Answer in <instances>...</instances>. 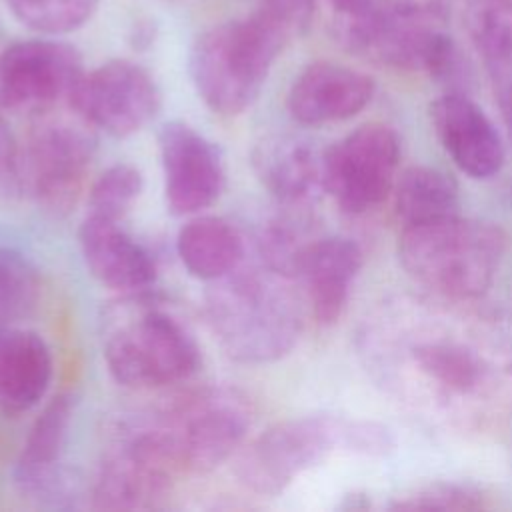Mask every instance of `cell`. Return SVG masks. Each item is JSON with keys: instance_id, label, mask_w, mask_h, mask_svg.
<instances>
[{"instance_id": "cell-8", "label": "cell", "mask_w": 512, "mask_h": 512, "mask_svg": "<svg viewBox=\"0 0 512 512\" xmlns=\"http://www.w3.org/2000/svg\"><path fill=\"white\" fill-rule=\"evenodd\" d=\"M16 144L8 176L16 190L44 212L66 216L78 202L94 160V128L74 112V118L42 114Z\"/></svg>"}, {"instance_id": "cell-26", "label": "cell", "mask_w": 512, "mask_h": 512, "mask_svg": "<svg viewBox=\"0 0 512 512\" xmlns=\"http://www.w3.org/2000/svg\"><path fill=\"white\" fill-rule=\"evenodd\" d=\"M40 276L28 256L0 246V320L28 316L40 298Z\"/></svg>"}, {"instance_id": "cell-28", "label": "cell", "mask_w": 512, "mask_h": 512, "mask_svg": "<svg viewBox=\"0 0 512 512\" xmlns=\"http://www.w3.org/2000/svg\"><path fill=\"white\" fill-rule=\"evenodd\" d=\"M6 4L28 28L64 34L80 28L94 14L98 0H6Z\"/></svg>"}, {"instance_id": "cell-6", "label": "cell", "mask_w": 512, "mask_h": 512, "mask_svg": "<svg viewBox=\"0 0 512 512\" xmlns=\"http://www.w3.org/2000/svg\"><path fill=\"white\" fill-rule=\"evenodd\" d=\"M104 362L118 384L150 390L186 382L198 372L202 356L188 326L142 290L126 294L110 312Z\"/></svg>"}, {"instance_id": "cell-29", "label": "cell", "mask_w": 512, "mask_h": 512, "mask_svg": "<svg viewBox=\"0 0 512 512\" xmlns=\"http://www.w3.org/2000/svg\"><path fill=\"white\" fill-rule=\"evenodd\" d=\"M484 494L468 484H456V482H434L420 488H414L412 492H406L398 496L390 508L392 510H408V512H420V510H478L484 506Z\"/></svg>"}, {"instance_id": "cell-12", "label": "cell", "mask_w": 512, "mask_h": 512, "mask_svg": "<svg viewBox=\"0 0 512 512\" xmlns=\"http://www.w3.org/2000/svg\"><path fill=\"white\" fill-rule=\"evenodd\" d=\"M68 106L92 128L126 138L156 118L162 94L146 68L110 60L82 74Z\"/></svg>"}, {"instance_id": "cell-20", "label": "cell", "mask_w": 512, "mask_h": 512, "mask_svg": "<svg viewBox=\"0 0 512 512\" xmlns=\"http://www.w3.org/2000/svg\"><path fill=\"white\" fill-rule=\"evenodd\" d=\"M360 266L362 250L350 238L318 236L310 244L298 278L306 286L312 314L320 324L338 322Z\"/></svg>"}, {"instance_id": "cell-14", "label": "cell", "mask_w": 512, "mask_h": 512, "mask_svg": "<svg viewBox=\"0 0 512 512\" xmlns=\"http://www.w3.org/2000/svg\"><path fill=\"white\" fill-rule=\"evenodd\" d=\"M164 198L174 216L198 214L212 206L226 186L220 148L182 120L166 122L158 132Z\"/></svg>"}, {"instance_id": "cell-30", "label": "cell", "mask_w": 512, "mask_h": 512, "mask_svg": "<svg viewBox=\"0 0 512 512\" xmlns=\"http://www.w3.org/2000/svg\"><path fill=\"white\" fill-rule=\"evenodd\" d=\"M316 0H260V10L284 24L292 34L302 30L312 16Z\"/></svg>"}, {"instance_id": "cell-25", "label": "cell", "mask_w": 512, "mask_h": 512, "mask_svg": "<svg viewBox=\"0 0 512 512\" xmlns=\"http://www.w3.org/2000/svg\"><path fill=\"white\" fill-rule=\"evenodd\" d=\"M256 234V252L260 264L284 276L298 278L310 244L318 238L312 228L308 208L280 206Z\"/></svg>"}, {"instance_id": "cell-19", "label": "cell", "mask_w": 512, "mask_h": 512, "mask_svg": "<svg viewBox=\"0 0 512 512\" xmlns=\"http://www.w3.org/2000/svg\"><path fill=\"white\" fill-rule=\"evenodd\" d=\"M250 164L260 184L280 206L310 208L324 192L322 154L300 138H262L250 152Z\"/></svg>"}, {"instance_id": "cell-1", "label": "cell", "mask_w": 512, "mask_h": 512, "mask_svg": "<svg viewBox=\"0 0 512 512\" xmlns=\"http://www.w3.org/2000/svg\"><path fill=\"white\" fill-rule=\"evenodd\" d=\"M468 300L398 298L360 334L366 368L398 402L432 422L480 430L512 412V350Z\"/></svg>"}, {"instance_id": "cell-2", "label": "cell", "mask_w": 512, "mask_h": 512, "mask_svg": "<svg viewBox=\"0 0 512 512\" xmlns=\"http://www.w3.org/2000/svg\"><path fill=\"white\" fill-rule=\"evenodd\" d=\"M254 424L250 396L230 384H202L170 396L120 428L176 476L206 474L244 444Z\"/></svg>"}, {"instance_id": "cell-15", "label": "cell", "mask_w": 512, "mask_h": 512, "mask_svg": "<svg viewBox=\"0 0 512 512\" xmlns=\"http://www.w3.org/2000/svg\"><path fill=\"white\" fill-rule=\"evenodd\" d=\"M176 474L124 432L102 456L90 484L96 510H152L170 494Z\"/></svg>"}, {"instance_id": "cell-4", "label": "cell", "mask_w": 512, "mask_h": 512, "mask_svg": "<svg viewBox=\"0 0 512 512\" xmlns=\"http://www.w3.org/2000/svg\"><path fill=\"white\" fill-rule=\"evenodd\" d=\"M390 432L368 420L312 414L278 422L248 442L236 456L238 482L260 496H278L302 472L336 452L384 456Z\"/></svg>"}, {"instance_id": "cell-16", "label": "cell", "mask_w": 512, "mask_h": 512, "mask_svg": "<svg viewBox=\"0 0 512 512\" xmlns=\"http://www.w3.org/2000/svg\"><path fill=\"white\" fill-rule=\"evenodd\" d=\"M434 132L468 176L486 180L500 172L506 160L504 142L484 110L462 92H448L430 104Z\"/></svg>"}, {"instance_id": "cell-21", "label": "cell", "mask_w": 512, "mask_h": 512, "mask_svg": "<svg viewBox=\"0 0 512 512\" xmlns=\"http://www.w3.org/2000/svg\"><path fill=\"white\" fill-rule=\"evenodd\" d=\"M52 354L32 330H0V410L20 414L48 392Z\"/></svg>"}, {"instance_id": "cell-7", "label": "cell", "mask_w": 512, "mask_h": 512, "mask_svg": "<svg viewBox=\"0 0 512 512\" xmlns=\"http://www.w3.org/2000/svg\"><path fill=\"white\" fill-rule=\"evenodd\" d=\"M292 32L264 10L218 24L196 38L188 58L192 84L220 116H238L260 96Z\"/></svg>"}, {"instance_id": "cell-3", "label": "cell", "mask_w": 512, "mask_h": 512, "mask_svg": "<svg viewBox=\"0 0 512 512\" xmlns=\"http://www.w3.org/2000/svg\"><path fill=\"white\" fill-rule=\"evenodd\" d=\"M204 312L222 352L242 364L280 360L302 332V306L290 278L262 264H240L208 282Z\"/></svg>"}, {"instance_id": "cell-13", "label": "cell", "mask_w": 512, "mask_h": 512, "mask_svg": "<svg viewBox=\"0 0 512 512\" xmlns=\"http://www.w3.org/2000/svg\"><path fill=\"white\" fill-rule=\"evenodd\" d=\"M82 74V58L66 42H16L0 54V106L20 114H48L62 102L70 104Z\"/></svg>"}, {"instance_id": "cell-32", "label": "cell", "mask_w": 512, "mask_h": 512, "mask_svg": "<svg viewBox=\"0 0 512 512\" xmlns=\"http://www.w3.org/2000/svg\"><path fill=\"white\" fill-rule=\"evenodd\" d=\"M498 106H500V114H502V118H504V124H506V128H508L510 140H512V98L500 102Z\"/></svg>"}, {"instance_id": "cell-9", "label": "cell", "mask_w": 512, "mask_h": 512, "mask_svg": "<svg viewBox=\"0 0 512 512\" xmlns=\"http://www.w3.org/2000/svg\"><path fill=\"white\" fill-rule=\"evenodd\" d=\"M326 26L346 52L404 68L430 14V0H320Z\"/></svg>"}, {"instance_id": "cell-27", "label": "cell", "mask_w": 512, "mask_h": 512, "mask_svg": "<svg viewBox=\"0 0 512 512\" xmlns=\"http://www.w3.org/2000/svg\"><path fill=\"white\" fill-rule=\"evenodd\" d=\"M142 188L144 176L134 164H112L90 186L86 214L120 222L140 198Z\"/></svg>"}, {"instance_id": "cell-5", "label": "cell", "mask_w": 512, "mask_h": 512, "mask_svg": "<svg viewBox=\"0 0 512 512\" xmlns=\"http://www.w3.org/2000/svg\"><path fill=\"white\" fill-rule=\"evenodd\" d=\"M506 252L500 226L458 214L402 226L398 256L408 276L430 294L478 300Z\"/></svg>"}, {"instance_id": "cell-11", "label": "cell", "mask_w": 512, "mask_h": 512, "mask_svg": "<svg viewBox=\"0 0 512 512\" xmlns=\"http://www.w3.org/2000/svg\"><path fill=\"white\" fill-rule=\"evenodd\" d=\"M74 418V396L58 394L34 420L14 464V486L22 498L42 508H74L82 482L64 460Z\"/></svg>"}, {"instance_id": "cell-10", "label": "cell", "mask_w": 512, "mask_h": 512, "mask_svg": "<svg viewBox=\"0 0 512 512\" xmlns=\"http://www.w3.org/2000/svg\"><path fill=\"white\" fill-rule=\"evenodd\" d=\"M398 160V134L386 124H364L322 152L324 192L344 212L364 214L392 192Z\"/></svg>"}, {"instance_id": "cell-18", "label": "cell", "mask_w": 512, "mask_h": 512, "mask_svg": "<svg viewBox=\"0 0 512 512\" xmlns=\"http://www.w3.org/2000/svg\"><path fill=\"white\" fill-rule=\"evenodd\" d=\"M78 244L90 274L104 286L134 294L150 290L156 280V260L116 220L86 214L78 228Z\"/></svg>"}, {"instance_id": "cell-22", "label": "cell", "mask_w": 512, "mask_h": 512, "mask_svg": "<svg viewBox=\"0 0 512 512\" xmlns=\"http://www.w3.org/2000/svg\"><path fill=\"white\" fill-rule=\"evenodd\" d=\"M182 266L198 280H218L236 270L246 256L240 230L220 216H196L176 236Z\"/></svg>"}, {"instance_id": "cell-23", "label": "cell", "mask_w": 512, "mask_h": 512, "mask_svg": "<svg viewBox=\"0 0 512 512\" xmlns=\"http://www.w3.org/2000/svg\"><path fill=\"white\" fill-rule=\"evenodd\" d=\"M466 30L482 58L494 96L512 98V0H470Z\"/></svg>"}, {"instance_id": "cell-17", "label": "cell", "mask_w": 512, "mask_h": 512, "mask_svg": "<svg viewBox=\"0 0 512 512\" xmlns=\"http://www.w3.org/2000/svg\"><path fill=\"white\" fill-rule=\"evenodd\" d=\"M374 80L350 66L314 62L292 82L286 98L290 116L304 126H322L356 116L374 96Z\"/></svg>"}, {"instance_id": "cell-24", "label": "cell", "mask_w": 512, "mask_h": 512, "mask_svg": "<svg viewBox=\"0 0 512 512\" xmlns=\"http://www.w3.org/2000/svg\"><path fill=\"white\" fill-rule=\"evenodd\" d=\"M394 208L404 226L458 214V184L438 168L410 166L396 176Z\"/></svg>"}, {"instance_id": "cell-31", "label": "cell", "mask_w": 512, "mask_h": 512, "mask_svg": "<svg viewBox=\"0 0 512 512\" xmlns=\"http://www.w3.org/2000/svg\"><path fill=\"white\" fill-rule=\"evenodd\" d=\"M14 154H16V142L12 138V132L6 120L0 116V176H8Z\"/></svg>"}]
</instances>
